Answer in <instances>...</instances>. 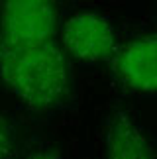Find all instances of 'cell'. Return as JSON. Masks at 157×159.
<instances>
[{
    "label": "cell",
    "instance_id": "4",
    "mask_svg": "<svg viewBox=\"0 0 157 159\" xmlns=\"http://www.w3.org/2000/svg\"><path fill=\"white\" fill-rule=\"evenodd\" d=\"M112 69L126 89L157 94V34L141 35L116 47Z\"/></svg>",
    "mask_w": 157,
    "mask_h": 159
},
{
    "label": "cell",
    "instance_id": "2",
    "mask_svg": "<svg viewBox=\"0 0 157 159\" xmlns=\"http://www.w3.org/2000/svg\"><path fill=\"white\" fill-rule=\"evenodd\" d=\"M61 39L65 49L84 63H100L112 59L118 47L112 24L94 12L73 14L63 24Z\"/></svg>",
    "mask_w": 157,
    "mask_h": 159
},
{
    "label": "cell",
    "instance_id": "7",
    "mask_svg": "<svg viewBox=\"0 0 157 159\" xmlns=\"http://www.w3.org/2000/svg\"><path fill=\"white\" fill-rule=\"evenodd\" d=\"M28 159H59L57 153H51V151H39V153H34Z\"/></svg>",
    "mask_w": 157,
    "mask_h": 159
},
{
    "label": "cell",
    "instance_id": "6",
    "mask_svg": "<svg viewBox=\"0 0 157 159\" xmlns=\"http://www.w3.org/2000/svg\"><path fill=\"white\" fill-rule=\"evenodd\" d=\"M10 149H12L10 138H8V134H6V130H4L2 122H0V159H6V157H8L10 155Z\"/></svg>",
    "mask_w": 157,
    "mask_h": 159
},
{
    "label": "cell",
    "instance_id": "5",
    "mask_svg": "<svg viewBox=\"0 0 157 159\" xmlns=\"http://www.w3.org/2000/svg\"><path fill=\"white\" fill-rule=\"evenodd\" d=\"M106 159H153L147 138L128 112H114L106 132Z\"/></svg>",
    "mask_w": 157,
    "mask_h": 159
},
{
    "label": "cell",
    "instance_id": "3",
    "mask_svg": "<svg viewBox=\"0 0 157 159\" xmlns=\"http://www.w3.org/2000/svg\"><path fill=\"white\" fill-rule=\"evenodd\" d=\"M55 26V8L45 0H10L0 10V41H49Z\"/></svg>",
    "mask_w": 157,
    "mask_h": 159
},
{
    "label": "cell",
    "instance_id": "1",
    "mask_svg": "<svg viewBox=\"0 0 157 159\" xmlns=\"http://www.w3.org/2000/svg\"><path fill=\"white\" fill-rule=\"evenodd\" d=\"M0 77L34 112H47L69 93L67 59L53 39L0 41Z\"/></svg>",
    "mask_w": 157,
    "mask_h": 159
}]
</instances>
